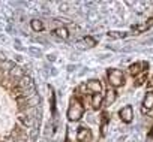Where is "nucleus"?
<instances>
[{"label": "nucleus", "instance_id": "4468645a", "mask_svg": "<svg viewBox=\"0 0 153 142\" xmlns=\"http://www.w3.org/2000/svg\"><path fill=\"white\" fill-rule=\"evenodd\" d=\"M144 81H147V72H143L141 75H138V77H137V79H135V85L138 87V85L144 84Z\"/></svg>", "mask_w": 153, "mask_h": 142}, {"label": "nucleus", "instance_id": "f8f14e48", "mask_svg": "<svg viewBox=\"0 0 153 142\" xmlns=\"http://www.w3.org/2000/svg\"><path fill=\"white\" fill-rule=\"evenodd\" d=\"M107 36L111 38V39H123V38L128 36V33H125V32H108Z\"/></svg>", "mask_w": 153, "mask_h": 142}, {"label": "nucleus", "instance_id": "39448f33", "mask_svg": "<svg viewBox=\"0 0 153 142\" xmlns=\"http://www.w3.org/2000/svg\"><path fill=\"white\" fill-rule=\"evenodd\" d=\"M92 130L87 126H81L78 129V133H76V141L78 142H90L92 141Z\"/></svg>", "mask_w": 153, "mask_h": 142}, {"label": "nucleus", "instance_id": "9d476101", "mask_svg": "<svg viewBox=\"0 0 153 142\" xmlns=\"http://www.w3.org/2000/svg\"><path fill=\"white\" fill-rule=\"evenodd\" d=\"M54 35H56L57 38L63 39V40L69 39V32H68V29H66V27H57V29L54 30Z\"/></svg>", "mask_w": 153, "mask_h": 142}, {"label": "nucleus", "instance_id": "6e6552de", "mask_svg": "<svg viewBox=\"0 0 153 142\" xmlns=\"http://www.w3.org/2000/svg\"><path fill=\"white\" fill-rule=\"evenodd\" d=\"M102 102H104V96H102V93H96V94L92 96V102H90V105H92L93 109H99V108L102 106Z\"/></svg>", "mask_w": 153, "mask_h": 142}, {"label": "nucleus", "instance_id": "1a4fd4ad", "mask_svg": "<svg viewBox=\"0 0 153 142\" xmlns=\"http://www.w3.org/2000/svg\"><path fill=\"white\" fill-rule=\"evenodd\" d=\"M116 99H117L116 90H114V88H108V91H107V94H105V103L110 106V105H113V103L116 102Z\"/></svg>", "mask_w": 153, "mask_h": 142}, {"label": "nucleus", "instance_id": "f03ea898", "mask_svg": "<svg viewBox=\"0 0 153 142\" xmlns=\"http://www.w3.org/2000/svg\"><path fill=\"white\" fill-rule=\"evenodd\" d=\"M107 78H108V84L114 88L122 87L125 84V75L120 69H114V67L108 69L107 70Z\"/></svg>", "mask_w": 153, "mask_h": 142}, {"label": "nucleus", "instance_id": "ddd939ff", "mask_svg": "<svg viewBox=\"0 0 153 142\" xmlns=\"http://www.w3.org/2000/svg\"><path fill=\"white\" fill-rule=\"evenodd\" d=\"M83 43H84L86 48H93V46L96 45V40H95L93 38H90V36H86V38L83 39Z\"/></svg>", "mask_w": 153, "mask_h": 142}, {"label": "nucleus", "instance_id": "f257e3e1", "mask_svg": "<svg viewBox=\"0 0 153 142\" xmlns=\"http://www.w3.org/2000/svg\"><path fill=\"white\" fill-rule=\"evenodd\" d=\"M66 115H68L69 121H78V120H81V117L84 115V106H83V103L78 99L72 97Z\"/></svg>", "mask_w": 153, "mask_h": 142}, {"label": "nucleus", "instance_id": "7ed1b4c3", "mask_svg": "<svg viewBox=\"0 0 153 142\" xmlns=\"http://www.w3.org/2000/svg\"><path fill=\"white\" fill-rule=\"evenodd\" d=\"M119 115H120V120L123 123H126V124L132 123V120H134V109H132V106L131 105H125L119 111Z\"/></svg>", "mask_w": 153, "mask_h": 142}, {"label": "nucleus", "instance_id": "9b49d317", "mask_svg": "<svg viewBox=\"0 0 153 142\" xmlns=\"http://www.w3.org/2000/svg\"><path fill=\"white\" fill-rule=\"evenodd\" d=\"M30 27H32L33 32H42L44 30V24H42L41 20H32L30 21Z\"/></svg>", "mask_w": 153, "mask_h": 142}, {"label": "nucleus", "instance_id": "dca6fc26", "mask_svg": "<svg viewBox=\"0 0 153 142\" xmlns=\"http://www.w3.org/2000/svg\"><path fill=\"white\" fill-rule=\"evenodd\" d=\"M150 135H152V136H153V127H152V133H150Z\"/></svg>", "mask_w": 153, "mask_h": 142}, {"label": "nucleus", "instance_id": "423d86ee", "mask_svg": "<svg viewBox=\"0 0 153 142\" xmlns=\"http://www.w3.org/2000/svg\"><path fill=\"white\" fill-rule=\"evenodd\" d=\"M153 108V90L146 93L144 100H143V112H147Z\"/></svg>", "mask_w": 153, "mask_h": 142}, {"label": "nucleus", "instance_id": "2eb2a0df", "mask_svg": "<svg viewBox=\"0 0 153 142\" xmlns=\"http://www.w3.org/2000/svg\"><path fill=\"white\" fill-rule=\"evenodd\" d=\"M149 87H153V78L150 79V82H149Z\"/></svg>", "mask_w": 153, "mask_h": 142}, {"label": "nucleus", "instance_id": "0eeeda50", "mask_svg": "<svg viewBox=\"0 0 153 142\" xmlns=\"http://www.w3.org/2000/svg\"><path fill=\"white\" fill-rule=\"evenodd\" d=\"M87 90L92 91L93 94L101 93V91H102V84L99 82V79H90V81L87 82Z\"/></svg>", "mask_w": 153, "mask_h": 142}, {"label": "nucleus", "instance_id": "20e7f679", "mask_svg": "<svg viewBox=\"0 0 153 142\" xmlns=\"http://www.w3.org/2000/svg\"><path fill=\"white\" fill-rule=\"evenodd\" d=\"M147 66L149 64L146 61H137V63H134V64L129 66V74L132 77H138L143 72H147Z\"/></svg>", "mask_w": 153, "mask_h": 142}]
</instances>
